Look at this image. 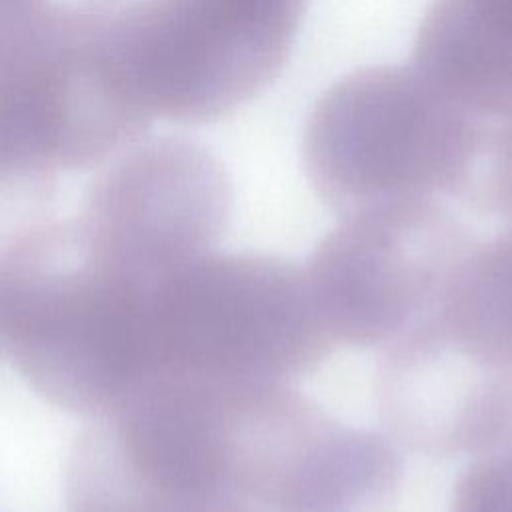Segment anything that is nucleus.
Masks as SVG:
<instances>
[{
	"label": "nucleus",
	"mask_w": 512,
	"mask_h": 512,
	"mask_svg": "<svg viewBox=\"0 0 512 512\" xmlns=\"http://www.w3.org/2000/svg\"><path fill=\"white\" fill-rule=\"evenodd\" d=\"M158 282L96 248L76 220L28 224L0 248V348L50 404L110 416L146 378Z\"/></svg>",
	"instance_id": "obj_1"
},
{
	"label": "nucleus",
	"mask_w": 512,
	"mask_h": 512,
	"mask_svg": "<svg viewBox=\"0 0 512 512\" xmlns=\"http://www.w3.org/2000/svg\"><path fill=\"white\" fill-rule=\"evenodd\" d=\"M480 118L414 64L360 68L314 104L304 168L316 196L336 212L462 196L486 140Z\"/></svg>",
	"instance_id": "obj_2"
},
{
	"label": "nucleus",
	"mask_w": 512,
	"mask_h": 512,
	"mask_svg": "<svg viewBox=\"0 0 512 512\" xmlns=\"http://www.w3.org/2000/svg\"><path fill=\"white\" fill-rule=\"evenodd\" d=\"M334 346L304 268L270 254L206 252L154 286L146 378L290 384Z\"/></svg>",
	"instance_id": "obj_3"
},
{
	"label": "nucleus",
	"mask_w": 512,
	"mask_h": 512,
	"mask_svg": "<svg viewBox=\"0 0 512 512\" xmlns=\"http://www.w3.org/2000/svg\"><path fill=\"white\" fill-rule=\"evenodd\" d=\"M304 10L306 0H140L106 42L146 116L212 122L280 74Z\"/></svg>",
	"instance_id": "obj_4"
},
{
	"label": "nucleus",
	"mask_w": 512,
	"mask_h": 512,
	"mask_svg": "<svg viewBox=\"0 0 512 512\" xmlns=\"http://www.w3.org/2000/svg\"><path fill=\"white\" fill-rule=\"evenodd\" d=\"M342 216L304 272L332 340L382 350L440 304L474 240L436 198Z\"/></svg>",
	"instance_id": "obj_5"
},
{
	"label": "nucleus",
	"mask_w": 512,
	"mask_h": 512,
	"mask_svg": "<svg viewBox=\"0 0 512 512\" xmlns=\"http://www.w3.org/2000/svg\"><path fill=\"white\" fill-rule=\"evenodd\" d=\"M374 402L398 448L480 454L512 426V360L472 342L436 306L382 348Z\"/></svg>",
	"instance_id": "obj_6"
},
{
	"label": "nucleus",
	"mask_w": 512,
	"mask_h": 512,
	"mask_svg": "<svg viewBox=\"0 0 512 512\" xmlns=\"http://www.w3.org/2000/svg\"><path fill=\"white\" fill-rule=\"evenodd\" d=\"M230 208L232 188L220 160L200 144L166 138L110 168L76 222L94 246L158 282L212 252Z\"/></svg>",
	"instance_id": "obj_7"
},
{
	"label": "nucleus",
	"mask_w": 512,
	"mask_h": 512,
	"mask_svg": "<svg viewBox=\"0 0 512 512\" xmlns=\"http://www.w3.org/2000/svg\"><path fill=\"white\" fill-rule=\"evenodd\" d=\"M412 64L478 118H512V0H432Z\"/></svg>",
	"instance_id": "obj_8"
},
{
	"label": "nucleus",
	"mask_w": 512,
	"mask_h": 512,
	"mask_svg": "<svg viewBox=\"0 0 512 512\" xmlns=\"http://www.w3.org/2000/svg\"><path fill=\"white\" fill-rule=\"evenodd\" d=\"M402 476L386 434L332 418L266 512H390Z\"/></svg>",
	"instance_id": "obj_9"
},
{
	"label": "nucleus",
	"mask_w": 512,
	"mask_h": 512,
	"mask_svg": "<svg viewBox=\"0 0 512 512\" xmlns=\"http://www.w3.org/2000/svg\"><path fill=\"white\" fill-rule=\"evenodd\" d=\"M66 512H264L234 494H184L150 486L124 470L88 432L66 464Z\"/></svg>",
	"instance_id": "obj_10"
},
{
	"label": "nucleus",
	"mask_w": 512,
	"mask_h": 512,
	"mask_svg": "<svg viewBox=\"0 0 512 512\" xmlns=\"http://www.w3.org/2000/svg\"><path fill=\"white\" fill-rule=\"evenodd\" d=\"M438 306L472 342L512 360V228L474 242Z\"/></svg>",
	"instance_id": "obj_11"
},
{
	"label": "nucleus",
	"mask_w": 512,
	"mask_h": 512,
	"mask_svg": "<svg viewBox=\"0 0 512 512\" xmlns=\"http://www.w3.org/2000/svg\"><path fill=\"white\" fill-rule=\"evenodd\" d=\"M460 198L480 212L512 220V118L486 132L482 152Z\"/></svg>",
	"instance_id": "obj_12"
}]
</instances>
